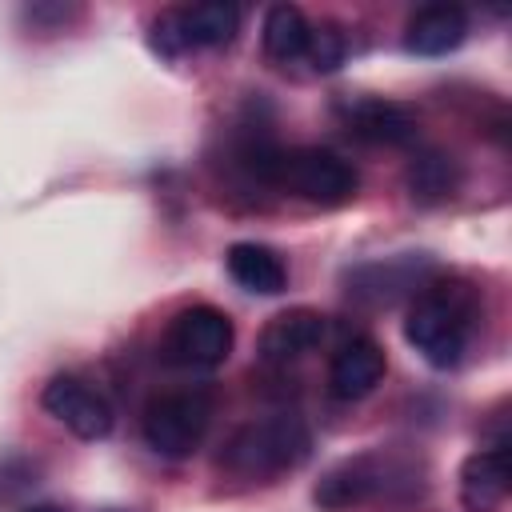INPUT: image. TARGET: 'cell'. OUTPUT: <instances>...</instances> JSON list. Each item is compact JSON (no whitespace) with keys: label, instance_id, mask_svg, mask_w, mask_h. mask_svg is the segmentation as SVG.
<instances>
[{"label":"cell","instance_id":"9a60e30c","mask_svg":"<svg viewBox=\"0 0 512 512\" xmlns=\"http://www.w3.org/2000/svg\"><path fill=\"white\" fill-rule=\"evenodd\" d=\"M308 32H312V24L296 4H272L268 16H264V52H268V60H276V64L300 60L304 48H308Z\"/></svg>","mask_w":512,"mask_h":512},{"label":"cell","instance_id":"4fadbf2b","mask_svg":"<svg viewBox=\"0 0 512 512\" xmlns=\"http://www.w3.org/2000/svg\"><path fill=\"white\" fill-rule=\"evenodd\" d=\"M348 124L360 140L368 144H408L416 136V116L404 108V104H392V100H360L352 112H348Z\"/></svg>","mask_w":512,"mask_h":512},{"label":"cell","instance_id":"ac0fdd59","mask_svg":"<svg viewBox=\"0 0 512 512\" xmlns=\"http://www.w3.org/2000/svg\"><path fill=\"white\" fill-rule=\"evenodd\" d=\"M152 48L168 60H176L180 52H188V32H184V12L180 8H168L152 20Z\"/></svg>","mask_w":512,"mask_h":512},{"label":"cell","instance_id":"5b68a950","mask_svg":"<svg viewBox=\"0 0 512 512\" xmlns=\"http://www.w3.org/2000/svg\"><path fill=\"white\" fill-rule=\"evenodd\" d=\"M232 340H236V332H232L228 312H220L212 304H192L172 316L164 352L180 368H216L228 360Z\"/></svg>","mask_w":512,"mask_h":512},{"label":"cell","instance_id":"ba28073f","mask_svg":"<svg viewBox=\"0 0 512 512\" xmlns=\"http://www.w3.org/2000/svg\"><path fill=\"white\" fill-rule=\"evenodd\" d=\"M328 324L316 308H288L280 316H272L260 332V360L268 364H288V360H300L308 356L320 340H324Z\"/></svg>","mask_w":512,"mask_h":512},{"label":"cell","instance_id":"d6986e66","mask_svg":"<svg viewBox=\"0 0 512 512\" xmlns=\"http://www.w3.org/2000/svg\"><path fill=\"white\" fill-rule=\"evenodd\" d=\"M28 512H64V508H56V504H36V508H28Z\"/></svg>","mask_w":512,"mask_h":512},{"label":"cell","instance_id":"2e32d148","mask_svg":"<svg viewBox=\"0 0 512 512\" xmlns=\"http://www.w3.org/2000/svg\"><path fill=\"white\" fill-rule=\"evenodd\" d=\"M180 12H184L188 48H224V44H232V36L240 32V8H236V4L208 0V4L180 8Z\"/></svg>","mask_w":512,"mask_h":512},{"label":"cell","instance_id":"8fae6325","mask_svg":"<svg viewBox=\"0 0 512 512\" xmlns=\"http://www.w3.org/2000/svg\"><path fill=\"white\" fill-rule=\"evenodd\" d=\"M512 484V464L504 448H480L460 464V500L468 512H492L504 504Z\"/></svg>","mask_w":512,"mask_h":512},{"label":"cell","instance_id":"7c38bea8","mask_svg":"<svg viewBox=\"0 0 512 512\" xmlns=\"http://www.w3.org/2000/svg\"><path fill=\"white\" fill-rule=\"evenodd\" d=\"M224 264H228L232 280H236L244 292H256V296H276V292H284V284H288L284 260H280L268 244H256V240L232 244L228 256H224Z\"/></svg>","mask_w":512,"mask_h":512},{"label":"cell","instance_id":"8992f818","mask_svg":"<svg viewBox=\"0 0 512 512\" xmlns=\"http://www.w3.org/2000/svg\"><path fill=\"white\" fill-rule=\"evenodd\" d=\"M44 408L80 440H104L112 432V404L72 372H60L44 384Z\"/></svg>","mask_w":512,"mask_h":512},{"label":"cell","instance_id":"7a4b0ae2","mask_svg":"<svg viewBox=\"0 0 512 512\" xmlns=\"http://www.w3.org/2000/svg\"><path fill=\"white\" fill-rule=\"evenodd\" d=\"M472 332V300L464 288H428L404 320L408 344L432 364V368H452L460 364Z\"/></svg>","mask_w":512,"mask_h":512},{"label":"cell","instance_id":"52a82bcc","mask_svg":"<svg viewBox=\"0 0 512 512\" xmlns=\"http://www.w3.org/2000/svg\"><path fill=\"white\" fill-rule=\"evenodd\" d=\"M384 348L372 336H352L348 344L336 348L328 364V388L336 400H364L380 380H384Z\"/></svg>","mask_w":512,"mask_h":512},{"label":"cell","instance_id":"277c9868","mask_svg":"<svg viewBox=\"0 0 512 512\" xmlns=\"http://www.w3.org/2000/svg\"><path fill=\"white\" fill-rule=\"evenodd\" d=\"M208 420H212V404L204 392H164V396L148 400V408L140 416V432L156 456L184 460L200 448Z\"/></svg>","mask_w":512,"mask_h":512},{"label":"cell","instance_id":"e0dca14e","mask_svg":"<svg viewBox=\"0 0 512 512\" xmlns=\"http://www.w3.org/2000/svg\"><path fill=\"white\" fill-rule=\"evenodd\" d=\"M344 52H348V40L340 32V24H320L308 32V48H304V60L316 68V72H336L344 64Z\"/></svg>","mask_w":512,"mask_h":512},{"label":"cell","instance_id":"3957f363","mask_svg":"<svg viewBox=\"0 0 512 512\" xmlns=\"http://www.w3.org/2000/svg\"><path fill=\"white\" fill-rule=\"evenodd\" d=\"M268 180L288 188L292 196H300L308 204H320V208H340L356 196V168L328 148L276 152Z\"/></svg>","mask_w":512,"mask_h":512},{"label":"cell","instance_id":"9c48e42d","mask_svg":"<svg viewBox=\"0 0 512 512\" xmlns=\"http://www.w3.org/2000/svg\"><path fill=\"white\" fill-rule=\"evenodd\" d=\"M380 488H384V468H380V460H376V456H352V460L332 464V468L320 476L312 500H316L324 512H344V508H352V504H364V500L376 496Z\"/></svg>","mask_w":512,"mask_h":512},{"label":"cell","instance_id":"30bf717a","mask_svg":"<svg viewBox=\"0 0 512 512\" xmlns=\"http://www.w3.org/2000/svg\"><path fill=\"white\" fill-rule=\"evenodd\" d=\"M468 36V12L460 4H424L404 24V48L412 56H444Z\"/></svg>","mask_w":512,"mask_h":512},{"label":"cell","instance_id":"5bb4252c","mask_svg":"<svg viewBox=\"0 0 512 512\" xmlns=\"http://www.w3.org/2000/svg\"><path fill=\"white\" fill-rule=\"evenodd\" d=\"M408 196L416 204H444L448 196H456L460 188V164L448 156V152H420L412 164H408Z\"/></svg>","mask_w":512,"mask_h":512},{"label":"cell","instance_id":"6da1fadb","mask_svg":"<svg viewBox=\"0 0 512 512\" xmlns=\"http://www.w3.org/2000/svg\"><path fill=\"white\" fill-rule=\"evenodd\" d=\"M308 452H312V432L304 428V420L280 412L240 424L220 452V468L240 480H268L300 468Z\"/></svg>","mask_w":512,"mask_h":512}]
</instances>
